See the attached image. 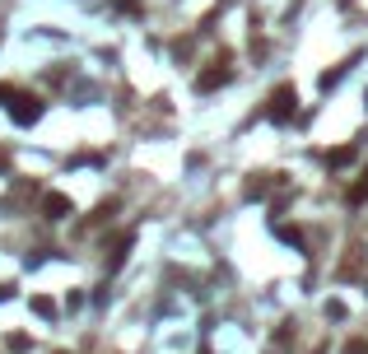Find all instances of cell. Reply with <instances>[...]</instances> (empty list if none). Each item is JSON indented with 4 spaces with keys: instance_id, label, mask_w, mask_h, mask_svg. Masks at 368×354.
Returning <instances> with one entry per match:
<instances>
[{
    "instance_id": "6da1fadb",
    "label": "cell",
    "mask_w": 368,
    "mask_h": 354,
    "mask_svg": "<svg viewBox=\"0 0 368 354\" xmlns=\"http://www.w3.org/2000/svg\"><path fill=\"white\" fill-rule=\"evenodd\" d=\"M294 112H298V89H294V84H280L275 93H271V103H266V117H271V122H294Z\"/></svg>"
},
{
    "instance_id": "7a4b0ae2",
    "label": "cell",
    "mask_w": 368,
    "mask_h": 354,
    "mask_svg": "<svg viewBox=\"0 0 368 354\" xmlns=\"http://www.w3.org/2000/svg\"><path fill=\"white\" fill-rule=\"evenodd\" d=\"M10 117H15V126H33L38 117H42V98H33V93H15Z\"/></svg>"
},
{
    "instance_id": "3957f363",
    "label": "cell",
    "mask_w": 368,
    "mask_h": 354,
    "mask_svg": "<svg viewBox=\"0 0 368 354\" xmlns=\"http://www.w3.org/2000/svg\"><path fill=\"white\" fill-rule=\"evenodd\" d=\"M229 79H233V70L224 61H215L210 70H200V75H196V93H215V89H224Z\"/></svg>"
},
{
    "instance_id": "277c9868",
    "label": "cell",
    "mask_w": 368,
    "mask_h": 354,
    "mask_svg": "<svg viewBox=\"0 0 368 354\" xmlns=\"http://www.w3.org/2000/svg\"><path fill=\"white\" fill-rule=\"evenodd\" d=\"M70 215H75V200L65 191H47L42 196V219H70Z\"/></svg>"
},
{
    "instance_id": "5b68a950",
    "label": "cell",
    "mask_w": 368,
    "mask_h": 354,
    "mask_svg": "<svg viewBox=\"0 0 368 354\" xmlns=\"http://www.w3.org/2000/svg\"><path fill=\"white\" fill-rule=\"evenodd\" d=\"M131 247H136V233H122V238L112 243V252H108V275L126 266V252H131Z\"/></svg>"
},
{
    "instance_id": "8992f818",
    "label": "cell",
    "mask_w": 368,
    "mask_h": 354,
    "mask_svg": "<svg viewBox=\"0 0 368 354\" xmlns=\"http://www.w3.org/2000/svg\"><path fill=\"white\" fill-rule=\"evenodd\" d=\"M354 61H359V56H350V61H345V65H336V70H326V75H322V79H317V84H322V93H331V89H336L340 79L350 75V65H354Z\"/></svg>"
},
{
    "instance_id": "52a82bcc",
    "label": "cell",
    "mask_w": 368,
    "mask_h": 354,
    "mask_svg": "<svg viewBox=\"0 0 368 354\" xmlns=\"http://www.w3.org/2000/svg\"><path fill=\"white\" fill-rule=\"evenodd\" d=\"M271 177H275V172H257V177L247 182V200H261V196H266V191H271Z\"/></svg>"
},
{
    "instance_id": "ba28073f",
    "label": "cell",
    "mask_w": 368,
    "mask_h": 354,
    "mask_svg": "<svg viewBox=\"0 0 368 354\" xmlns=\"http://www.w3.org/2000/svg\"><path fill=\"white\" fill-rule=\"evenodd\" d=\"M33 312H38L42 322H51V317H56V303H51L47 293H33Z\"/></svg>"
},
{
    "instance_id": "9c48e42d",
    "label": "cell",
    "mask_w": 368,
    "mask_h": 354,
    "mask_svg": "<svg viewBox=\"0 0 368 354\" xmlns=\"http://www.w3.org/2000/svg\"><path fill=\"white\" fill-rule=\"evenodd\" d=\"M275 233H280V243H289L294 252H303V233H298V229H289V224H280Z\"/></svg>"
},
{
    "instance_id": "30bf717a",
    "label": "cell",
    "mask_w": 368,
    "mask_h": 354,
    "mask_svg": "<svg viewBox=\"0 0 368 354\" xmlns=\"http://www.w3.org/2000/svg\"><path fill=\"white\" fill-rule=\"evenodd\" d=\"M350 159H354V145H340V150H331V154H326V163H331V168H345Z\"/></svg>"
},
{
    "instance_id": "8fae6325",
    "label": "cell",
    "mask_w": 368,
    "mask_h": 354,
    "mask_svg": "<svg viewBox=\"0 0 368 354\" xmlns=\"http://www.w3.org/2000/svg\"><path fill=\"white\" fill-rule=\"evenodd\" d=\"M364 200H368V168H364V177L350 186V205H364Z\"/></svg>"
},
{
    "instance_id": "7c38bea8",
    "label": "cell",
    "mask_w": 368,
    "mask_h": 354,
    "mask_svg": "<svg viewBox=\"0 0 368 354\" xmlns=\"http://www.w3.org/2000/svg\"><path fill=\"white\" fill-rule=\"evenodd\" d=\"M340 354H368V340H350V345H345Z\"/></svg>"
},
{
    "instance_id": "4fadbf2b",
    "label": "cell",
    "mask_w": 368,
    "mask_h": 354,
    "mask_svg": "<svg viewBox=\"0 0 368 354\" xmlns=\"http://www.w3.org/2000/svg\"><path fill=\"white\" fill-rule=\"evenodd\" d=\"M15 93H19L15 84H0V103H5V108H10V103H15Z\"/></svg>"
},
{
    "instance_id": "5bb4252c",
    "label": "cell",
    "mask_w": 368,
    "mask_h": 354,
    "mask_svg": "<svg viewBox=\"0 0 368 354\" xmlns=\"http://www.w3.org/2000/svg\"><path fill=\"white\" fill-rule=\"evenodd\" d=\"M5 298H15V284H0V303H5Z\"/></svg>"
},
{
    "instance_id": "9a60e30c",
    "label": "cell",
    "mask_w": 368,
    "mask_h": 354,
    "mask_svg": "<svg viewBox=\"0 0 368 354\" xmlns=\"http://www.w3.org/2000/svg\"><path fill=\"white\" fill-rule=\"evenodd\" d=\"M200 354H210V350H200Z\"/></svg>"
},
{
    "instance_id": "2e32d148",
    "label": "cell",
    "mask_w": 368,
    "mask_h": 354,
    "mask_svg": "<svg viewBox=\"0 0 368 354\" xmlns=\"http://www.w3.org/2000/svg\"><path fill=\"white\" fill-rule=\"evenodd\" d=\"M61 354H65V350H61Z\"/></svg>"
}]
</instances>
